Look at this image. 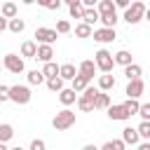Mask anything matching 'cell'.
Instances as JSON below:
<instances>
[{
	"label": "cell",
	"instance_id": "cell-20",
	"mask_svg": "<svg viewBox=\"0 0 150 150\" xmlns=\"http://www.w3.org/2000/svg\"><path fill=\"white\" fill-rule=\"evenodd\" d=\"M70 82H73V87H70V89H73L75 94H82V91L89 87V82H91V80H87V77H82V75H75Z\"/></svg>",
	"mask_w": 150,
	"mask_h": 150
},
{
	"label": "cell",
	"instance_id": "cell-27",
	"mask_svg": "<svg viewBox=\"0 0 150 150\" xmlns=\"http://www.w3.org/2000/svg\"><path fill=\"white\" fill-rule=\"evenodd\" d=\"M7 28H9L12 33H23L26 21H23V19H19V16H14V19H9V21H7Z\"/></svg>",
	"mask_w": 150,
	"mask_h": 150
},
{
	"label": "cell",
	"instance_id": "cell-8",
	"mask_svg": "<svg viewBox=\"0 0 150 150\" xmlns=\"http://www.w3.org/2000/svg\"><path fill=\"white\" fill-rule=\"evenodd\" d=\"M143 91H145V82H143V80H131V82L127 84V89H124V94H127L129 98H134V101H138V98L143 96Z\"/></svg>",
	"mask_w": 150,
	"mask_h": 150
},
{
	"label": "cell",
	"instance_id": "cell-19",
	"mask_svg": "<svg viewBox=\"0 0 150 150\" xmlns=\"http://www.w3.org/2000/svg\"><path fill=\"white\" fill-rule=\"evenodd\" d=\"M124 75H127V80H129V82H131V80H141L143 68H141L138 63H129V66L124 68Z\"/></svg>",
	"mask_w": 150,
	"mask_h": 150
},
{
	"label": "cell",
	"instance_id": "cell-29",
	"mask_svg": "<svg viewBox=\"0 0 150 150\" xmlns=\"http://www.w3.org/2000/svg\"><path fill=\"white\" fill-rule=\"evenodd\" d=\"M91 33H94V28L87 26V23H82V21L75 26V35H77V38H91Z\"/></svg>",
	"mask_w": 150,
	"mask_h": 150
},
{
	"label": "cell",
	"instance_id": "cell-48",
	"mask_svg": "<svg viewBox=\"0 0 150 150\" xmlns=\"http://www.w3.org/2000/svg\"><path fill=\"white\" fill-rule=\"evenodd\" d=\"M0 35H2V33H0Z\"/></svg>",
	"mask_w": 150,
	"mask_h": 150
},
{
	"label": "cell",
	"instance_id": "cell-23",
	"mask_svg": "<svg viewBox=\"0 0 150 150\" xmlns=\"http://www.w3.org/2000/svg\"><path fill=\"white\" fill-rule=\"evenodd\" d=\"M16 12H19V9H16V5H14V2H5V5L0 7V16H2V19H7V21H9V19H14V16H16Z\"/></svg>",
	"mask_w": 150,
	"mask_h": 150
},
{
	"label": "cell",
	"instance_id": "cell-11",
	"mask_svg": "<svg viewBox=\"0 0 150 150\" xmlns=\"http://www.w3.org/2000/svg\"><path fill=\"white\" fill-rule=\"evenodd\" d=\"M94 73H96V66H94L91 59L80 61V66H77V75H82V77H87V80H94Z\"/></svg>",
	"mask_w": 150,
	"mask_h": 150
},
{
	"label": "cell",
	"instance_id": "cell-41",
	"mask_svg": "<svg viewBox=\"0 0 150 150\" xmlns=\"http://www.w3.org/2000/svg\"><path fill=\"white\" fill-rule=\"evenodd\" d=\"M112 5H115V7H122V9H127V7L131 5V2H129V0H115Z\"/></svg>",
	"mask_w": 150,
	"mask_h": 150
},
{
	"label": "cell",
	"instance_id": "cell-1",
	"mask_svg": "<svg viewBox=\"0 0 150 150\" xmlns=\"http://www.w3.org/2000/svg\"><path fill=\"white\" fill-rule=\"evenodd\" d=\"M145 12H148V7H145L141 0H136V2H131V5L124 9V16H122V19H124L129 26H136V23L145 16Z\"/></svg>",
	"mask_w": 150,
	"mask_h": 150
},
{
	"label": "cell",
	"instance_id": "cell-32",
	"mask_svg": "<svg viewBox=\"0 0 150 150\" xmlns=\"http://www.w3.org/2000/svg\"><path fill=\"white\" fill-rule=\"evenodd\" d=\"M136 134H138V138L150 141V122H141V124L136 127Z\"/></svg>",
	"mask_w": 150,
	"mask_h": 150
},
{
	"label": "cell",
	"instance_id": "cell-26",
	"mask_svg": "<svg viewBox=\"0 0 150 150\" xmlns=\"http://www.w3.org/2000/svg\"><path fill=\"white\" fill-rule=\"evenodd\" d=\"M98 21L103 23L101 28H115V23H117V12H110V14H101V16H98Z\"/></svg>",
	"mask_w": 150,
	"mask_h": 150
},
{
	"label": "cell",
	"instance_id": "cell-43",
	"mask_svg": "<svg viewBox=\"0 0 150 150\" xmlns=\"http://www.w3.org/2000/svg\"><path fill=\"white\" fill-rule=\"evenodd\" d=\"M136 150H150V143H148V141H145V143H141V145H138V148H136Z\"/></svg>",
	"mask_w": 150,
	"mask_h": 150
},
{
	"label": "cell",
	"instance_id": "cell-13",
	"mask_svg": "<svg viewBox=\"0 0 150 150\" xmlns=\"http://www.w3.org/2000/svg\"><path fill=\"white\" fill-rule=\"evenodd\" d=\"M124 145H136L141 138H138V134H136V129L134 127H124L122 129V138H120Z\"/></svg>",
	"mask_w": 150,
	"mask_h": 150
},
{
	"label": "cell",
	"instance_id": "cell-5",
	"mask_svg": "<svg viewBox=\"0 0 150 150\" xmlns=\"http://www.w3.org/2000/svg\"><path fill=\"white\" fill-rule=\"evenodd\" d=\"M94 66H96V70H101L103 75H105V73H110V70L115 68L112 54H110L108 49H98V52L94 54Z\"/></svg>",
	"mask_w": 150,
	"mask_h": 150
},
{
	"label": "cell",
	"instance_id": "cell-39",
	"mask_svg": "<svg viewBox=\"0 0 150 150\" xmlns=\"http://www.w3.org/2000/svg\"><path fill=\"white\" fill-rule=\"evenodd\" d=\"M40 5H42L45 9H59V7H61L59 0H40Z\"/></svg>",
	"mask_w": 150,
	"mask_h": 150
},
{
	"label": "cell",
	"instance_id": "cell-22",
	"mask_svg": "<svg viewBox=\"0 0 150 150\" xmlns=\"http://www.w3.org/2000/svg\"><path fill=\"white\" fill-rule=\"evenodd\" d=\"M108 105H110V96L98 91L96 98H94V110H108Z\"/></svg>",
	"mask_w": 150,
	"mask_h": 150
},
{
	"label": "cell",
	"instance_id": "cell-7",
	"mask_svg": "<svg viewBox=\"0 0 150 150\" xmlns=\"http://www.w3.org/2000/svg\"><path fill=\"white\" fill-rule=\"evenodd\" d=\"M56 38H59V35H56L54 28H45V26L35 28V40H38L40 45H49V47H52V45L56 42ZM38 42H35V45H38Z\"/></svg>",
	"mask_w": 150,
	"mask_h": 150
},
{
	"label": "cell",
	"instance_id": "cell-33",
	"mask_svg": "<svg viewBox=\"0 0 150 150\" xmlns=\"http://www.w3.org/2000/svg\"><path fill=\"white\" fill-rule=\"evenodd\" d=\"M124 148H127V145H124L120 138H115V141H105L98 150H124Z\"/></svg>",
	"mask_w": 150,
	"mask_h": 150
},
{
	"label": "cell",
	"instance_id": "cell-24",
	"mask_svg": "<svg viewBox=\"0 0 150 150\" xmlns=\"http://www.w3.org/2000/svg\"><path fill=\"white\" fill-rule=\"evenodd\" d=\"M68 12H70V16H73V19H82L84 7H82V2H80V0H68Z\"/></svg>",
	"mask_w": 150,
	"mask_h": 150
},
{
	"label": "cell",
	"instance_id": "cell-4",
	"mask_svg": "<svg viewBox=\"0 0 150 150\" xmlns=\"http://www.w3.org/2000/svg\"><path fill=\"white\" fill-rule=\"evenodd\" d=\"M96 94H98V89L96 87H87L82 94H77V108L82 110V112H94V98H96Z\"/></svg>",
	"mask_w": 150,
	"mask_h": 150
},
{
	"label": "cell",
	"instance_id": "cell-38",
	"mask_svg": "<svg viewBox=\"0 0 150 150\" xmlns=\"http://www.w3.org/2000/svg\"><path fill=\"white\" fill-rule=\"evenodd\" d=\"M28 150H47V143L42 138H33L30 145H28Z\"/></svg>",
	"mask_w": 150,
	"mask_h": 150
},
{
	"label": "cell",
	"instance_id": "cell-16",
	"mask_svg": "<svg viewBox=\"0 0 150 150\" xmlns=\"http://www.w3.org/2000/svg\"><path fill=\"white\" fill-rule=\"evenodd\" d=\"M96 89H98V91H103V94H105V91H110V89H115V77H112L110 73L101 75V77H98V87H96Z\"/></svg>",
	"mask_w": 150,
	"mask_h": 150
},
{
	"label": "cell",
	"instance_id": "cell-36",
	"mask_svg": "<svg viewBox=\"0 0 150 150\" xmlns=\"http://www.w3.org/2000/svg\"><path fill=\"white\" fill-rule=\"evenodd\" d=\"M136 115H141V120H143V122H150V103H141Z\"/></svg>",
	"mask_w": 150,
	"mask_h": 150
},
{
	"label": "cell",
	"instance_id": "cell-21",
	"mask_svg": "<svg viewBox=\"0 0 150 150\" xmlns=\"http://www.w3.org/2000/svg\"><path fill=\"white\" fill-rule=\"evenodd\" d=\"M96 21H98V12H96V7H87V9L82 12V23L94 26Z\"/></svg>",
	"mask_w": 150,
	"mask_h": 150
},
{
	"label": "cell",
	"instance_id": "cell-46",
	"mask_svg": "<svg viewBox=\"0 0 150 150\" xmlns=\"http://www.w3.org/2000/svg\"><path fill=\"white\" fill-rule=\"evenodd\" d=\"M9 150H23V148H19V145H16V148H9Z\"/></svg>",
	"mask_w": 150,
	"mask_h": 150
},
{
	"label": "cell",
	"instance_id": "cell-35",
	"mask_svg": "<svg viewBox=\"0 0 150 150\" xmlns=\"http://www.w3.org/2000/svg\"><path fill=\"white\" fill-rule=\"evenodd\" d=\"M122 105H124V110H127L129 115H136V112H138V105H141V103H138V101H134V98H127V101H124Z\"/></svg>",
	"mask_w": 150,
	"mask_h": 150
},
{
	"label": "cell",
	"instance_id": "cell-14",
	"mask_svg": "<svg viewBox=\"0 0 150 150\" xmlns=\"http://www.w3.org/2000/svg\"><path fill=\"white\" fill-rule=\"evenodd\" d=\"M59 101H61V103H63V105L68 108V105H73V103L77 101V94H75V91H73L70 87H63V89L59 91Z\"/></svg>",
	"mask_w": 150,
	"mask_h": 150
},
{
	"label": "cell",
	"instance_id": "cell-40",
	"mask_svg": "<svg viewBox=\"0 0 150 150\" xmlns=\"http://www.w3.org/2000/svg\"><path fill=\"white\" fill-rule=\"evenodd\" d=\"M5 101H9V87L0 82V103H5Z\"/></svg>",
	"mask_w": 150,
	"mask_h": 150
},
{
	"label": "cell",
	"instance_id": "cell-47",
	"mask_svg": "<svg viewBox=\"0 0 150 150\" xmlns=\"http://www.w3.org/2000/svg\"><path fill=\"white\" fill-rule=\"evenodd\" d=\"M0 70H2V63H0Z\"/></svg>",
	"mask_w": 150,
	"mask_h": 150
},
{
	"label": "cell",
	"instance_id": "cell-45",
	"mask_svg": "<svg viewBox=\"0 0 150 150\" xmlns=\"http://www.w3.org/2000/svg\"><path fill=\"white\" fill-rule=\"evenodd\" d=\"M0 150H9V148H7V143H0Z\"/></svg>",
	"mask_w": 150,
	"mask_h": 150
},
{
	"label": "cell",
	"instance_id": "cell-17",
	"mask_svg": "<svg viewBox=\"0 0 150 150\" xmlns=\"http://www.w3.org/2000/svg\"><path fill=\"white\" fill-rule=\"evenodd\" d=\"M35 52H38V45L33 42V40H26L23 45H21V59H35Z\"/></svg>",
	"mask_w": 150,
	"mask_h": 150
},
{
	"label": "cell",
	"instance_id": "cell-2",
	"mask_svg": "<svg viewBox=\"0 0 150 150\" xmlns=\"http://www.w3.org/2000/svg\"><path fill=\"white\" fill-rule=\"evenodd\" d=\"M30 98H33L30 87H26V84H12V87H9V101H12V103L26 105V103H30Z\"/></svg>",
	"mask_w": 150,
	"mask_h": 150
},
{
	"label": "cell",
	"instance_id": "cell-15",
	"mask_svg": "<svg viewBox=\"0 0 150 150\" xmlns=\"http://www.w3.org/2000/svg\"><path fill=\"white\" fill-rule=\"evenodd\" d=\"M75 75H77V68H75L73 63H63V66H59V77H61L63 82H66V80L70 82Z\"/></svg>",
	"mask_w": 150,
	"mask_h": 150
},
{
	"label": "cell",
	"instance_id": "cell-42",
	"mask_svg": "<svg viewBox=\"0 0 150 150\" xmlns=\"http://www.w3.org/2000/svg\"><path fill=\"white\" fill-rule=\"evenodd\" d=\"M5 28H7V19H2V16H0V33H2Z\"/></svg>",
	"mask_w": 150,
	"mask_h": 150
},
{
	"label": "cell",
	"instance_id": "cell-34",
	"mask_svg": "<svg viewBox=\"0 0 150 150\" xmlns=\"http://www.w3.org/2000/svg\"><path fill=\"white\" fill-rule=\"evenodd\" d=\"M28 84H42L45 82V77H42V73L40 70H28Z\"/></svg>",
	"mask_w": 150,
	"mask_h": 150
},
{
	"label": "cell",
	"instance_id": "cell-10",
	"mask_svg": "<svg viewBox=\"0 0 150 150\" xmlns=\"http://www.w3.org/2000/svg\"><path fill=\"white\" fill-rule=\"evenodd\" d=\"M108 117L112 120V122H124V120H129L131 115L124 110V105L120 103V105H108Z\"/></svg>",
	"mask_w": 150,
	"mask_h": 150
},
{
	"label": "cell",
	"instance_id": "cell-31",
	"mask_svg": "<svg viewBox=\"0 0 150 150\" xmlns=\"http://www.w3.org/2000/svg\"><path fill=\"white\" fill-rule=\"evenodd\" d=\"M45 82H47V89H49V91H56V94H59V91L63 89V80H61L59 75L52 77V80H45Z\"/></svg>",
	"mask_w": 150,
	"mask_h": 150
},
{
	"label": "cell",
	"instance_id": "cell-18",
	"mask_svg": "<svg viewBox=\"0 0 150 150\" xmlns=\"http://www.w3.org/2000/svg\"><path fill=\"white\" fill-rule=\"evenodd\" d=\"M112 61L115 63H120V66H129V63H134V56H131V52H127V49H120L117 54H112Z\"/></svg>",
	"mask_w": 150,
	"mask_h": 150
},
{
	"label": "cell",
	"instance_id": "cell-25",
	"mask_svg": "<svg viewBox=\"0 0 150 150\" xmlns=\"http://www.w3.org/2000/svg\"><path fill=\"white\" fill-rule=\"evenodd\" d=\"M40 73H42V77H45V80H52V77H56V75H59V66H56L54 61H49V63H45V66H42V70H40Z\"/></svg>",
	"mask_w": 150,
	"mask_h": 150
},
{
	"label": "cell",
	"instance_id": "cell-44",
	"mask_svg": "<svg viewBox=\"0 0 150 150\" xmlns=\"http://www.w3.org/2000/svg\"><path fill=\"white\" fill-rule=\"evenodd\" d=\"M82 150H98V148H96V145H91V143H89V145H84V148H82Z\"/></svg>",
	"mask_w": 150,
	"mask_h": 150
},
{
	"label": "cell",
	"instance_id": "cell-28",
	"mask_svg": "<svg viewBox=\"0 0 150 150\" xmlns=\"http://www.w3.org/2000/svg\"><path fill=\"white\" fill-rule=\"evenodd\" d=\"M14 138V127L12 124H0V143H7Z\"/></svg>",
	"mask_w": 150,
	"mask_h": 150
},
{
	"label": "cell",
	"instance_id": "cell-6",
	"mask_svg": "<svg viewBox=\"0 0 150 150\" xmlns=\"http://www.w3.org/2000/svg\"><path fill=\"white\" fill-rule=\"evenodd\" d=\"M2 68H5V70H9V73H14V75H19V73H23V70H26L23 59H21L19 54H5V59H2Z\"/></svg>",
	"mask_w": 150,
	"mask_h": 150
},
{
	"label": "cell",
	"instance_id": "cell-3",
	"mask_svg": "<svg viewBox=\"0 0 150 150\" xmlns=\"http://www.w3.org/2000/svg\"><path fill=\"white\" fill-rule=\"evenodd\" d=\"M73 124H75V112L68 110V108L59 110V112L54 115V120H52V127H54L56 131H66V129H70Z\"/></svg>",
	"mask_w": 150,
	"mask_h": 150
},
{
	"label": "cell",
	"instance_id": "cell-9",
	"mask_svg": "<svg viewBox=\"0 0 150 150\" xmlns=\"http://www.w3.org/2000/svg\"><path fill=\"white\" fill-rule=\"evenodd\" d=\"M91 38H94L96 42H101V45H108V42L115 40V28H96V30L91 33Z\"/></svg>",
	"mask_w": 150,
	"mask_h": 150
},
{
	"label": "cell",
	"instance_id": "cell-30",
	"mask_svg": "<svg viewBox=\"0 0 150 150\" xmlns=\"http://www.w3.org/2000/svg\"><path fill=\"white\" fill-rule=\"evenodd\" d=\"M96 12H98V16H101V14H110V12H115L112 0H101V2H98V7H96Z\"/></svg>",
	"mask_w": 150,
	"mask_h": 150
},
{
	"label": "cell",
	"instance_id": "cell-37",
	"mask_svg": "<svg viewBox=\"0 0 150 150\" xmlns=\"http://www.w3.org/2000/svg\"><path fill=\"white\" fill-rule=\"evenodd\" d=\"M56 35H63V33H70V21H66V19H61L59 23H56Z\"/></svg>",
	"mask_w": 150,
	"mask_h": 150
},
{
	"label": "cell",
	"instance_id": "cell-12",
	"mask_svg": "<svg viewBox=\"0 0 150 150\" xmlns=\"http://www.w3.org/2000/svg\"><path fill=\"white\" fill-rule=\"evenodd\" d=\"M35 59L42 61V63H49L54 59V49L49 45H38V52H35Z\"/></svg>",
	"mask_w": 150,
	"mask_h": 150
}]
</instances>
